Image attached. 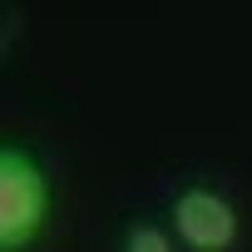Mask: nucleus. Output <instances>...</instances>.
Instances as JSON below:
<instances>
[{
  "mask_svg": "<svg viewBox=\"0 0 252 252\" xmlns=\"http://www.w3.org/2000/svg\"><path fill=\"white\" fill-rule=\"evenodd\" d=\"M168 227H173L178 247H188V252H232L242 218L227 193H218L208 183H188L168 203Z\"/></svg>",
  "mask_w": 252,
  "mask_h": 252,
  "instance_id": "nucleus-2",
  "label": "nucleus"
},
{
  "mask_svg": "<svg viewBox=\"0 0 252 252\" xmlns=\"http://www.w3.org/2000/svg\"><path fill=\"white\" fill-rule=\"evenodd\" d=\"M50 173L25 144L0 149V247L25 252L50 222Z\"/></svg>",
  "mask_w": 252,
  "mask_h": 252,
  "instance_id": "nucleus-1",
  "label": "nucleus"
},
{
  "mask_svg": "<svg viewBox=\"0 0 252 252\" xmlns=\"http://www.w3.org/2000/svg\"><path fill=\"white\" fill-rule=\"evenodd\" d=\"M124 252H178V237H173V227L139 218V222H129V232H124Z\"/></svg>",
  "mask_w": 252,
  "mask_h": 252,
  "instance_id": "nucleus-3",
  "label": "nucleus"
}]
</instances>
